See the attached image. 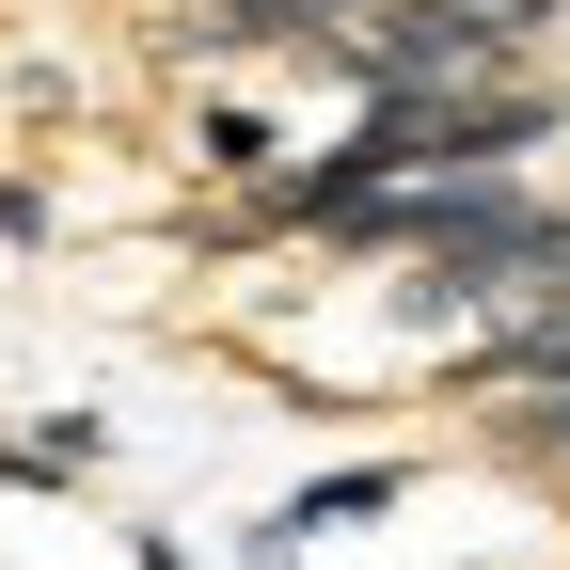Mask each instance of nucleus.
<instances>
[{
	"label": "nucleus",
	"mask_w": 570,
	"mask_h": 570,
	"mask_svg": "<svg viewBox=\"0 0 570 570\" xmlns=\"http://www.w3.org/2000/svg\"><path fill=\"white\" fill-rule=\"evenodd\" d=\"M554 111L570 96L539 80V63H475V80H381L333 142L365 175H523L539 142H554Z\"/></svg>",
	"instance_id": "nucleus-1"
},
{
	"label": "nucleus",
	"mask_w": 570,
	"mask_h": 570,
	"mask_svg": "<svg viewBox=\"0 0 570 570\" xmlns=\"http://www.w3.org/2000/svg\"><path fill=\"white\" fill-rule=\"evenodd\" d=\"M475 63H539L491 0H365V17L333 32V80H475Z\"/></svg>",
	"instance_id": "nucleus-2"
},
{
	"label": "nucleus",
	"mask_w": 570,
	"mask_h": 570,
	"mask_svg": "<svg viewBox=\"0 0 570 570\" xmlns=\"http://www.w3.org/2000/svg\"><path fill=\"white\" fill-rule=\"evenodd\" d=\"M333 32L348 0H206L190 17V48H269V63H333Z\"/></svg>",
	"instance_id": "nucleus-3"
},
{
	"label": "nucleus",
	"mask_w": 570,
	"mask_h": 570,
	"mask_svg": "<svg viewBox=\"0 0 570 570\" xmlns=\"http://www.w3.org/2000/svg\"><path fill=\"white\" fill-rule=\"evenodd\" d=\"M111 460V428L96 412H48V428H0V475H17V491H80Z\"/></svg>",
	"instance_id": "nucleus-4"
},
{
	"label": "nucleus",
	"mask_w": 570,
	"mask_h": 570,
	"mask_svg": "<svg viewBox=\"0 0 570 570\" xmlns=\"http://www.w3.org/2000/svg\"><path fill=\"white\" fill-rule=\"evenodd\" d=\"M206 175H223V190H269V175H285V127H269L254 96H223V111H206Z\"/></svg>",
	"instance_id": "nucleus-5"
},
{
	"label": "nucleus",
	"mask_w": 570,
	"mask_h": 570,
	"mask_svg": "<svg viewBox=\"0 0 570 570\" xmlns=\"http://www.w3.org/2000/svg\"><path fill=\"white\" fill-rule=\"evenodd\" d=\"M523 302H570V190H539V238H523Z\"/></svg>",
	"instance_id": "nucleus-6"
},
{
	"label": "nucleus",
	"mask_w": 570,
	"mask_h": 570,
	"mask_svg": "<svg viewBox=\"0 0 570 570\" xmlns=\"http://www.w3.org/2000/svg\"><path fill=\"white\" fill-rule=\"evenodd\" d=\"M508 460H539V475H570V396H523V412H508Z\"/></svg>",
	"instance_id": "nucleus-7"
},
{
	"label": "nucleus",
	"mask_w": 570,
	"mask_h": 570,
	"mask_svg": "<svg viewBox=\"0 0 570 570\" xmlns=\"http://www.w3.org/2000/svg\"><path fill=\"white\" fill-rule=\"evenodd\" d=\"M0 238H48V175H0Z\"/></svg>",
	"instance_id": "nucleus-8"
},
{
	"label": "nucleus",
	"mask_w": 570,
	"mask_h": 570,
	"mask_svg": "<svg viewBox=\"0 0 570 570\" xmlns=\"http://www.w3.org/2000/svg\"><path fill=\"white\" fill-rule=\"evenodd\" d=\"M142 570H190V554H175V539H142Z\"/></svg>",
	"instance_id": "nucleus-9"
},
{
	"label": "nucleus",
	"mask_w": 570,
	"mask_h": 570,
	"mask_svg": "<svg viewBox=\"0 0 570 570\" xmlns=\"http://www.w3.org/2000/svg\"><path fill=\"white\" fill-rule=\"evenodd\" d=\"M554 96H570V80H554Z\"/></svg>",
	"instance_id": "nucleus-10"
}]
</instances>
